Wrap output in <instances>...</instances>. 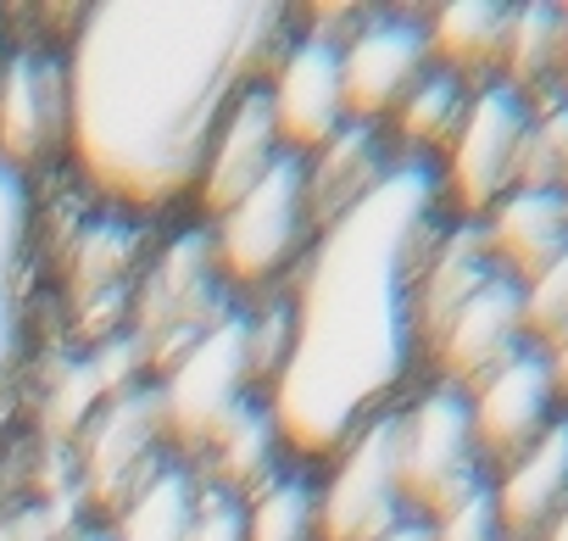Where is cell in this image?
Returning <instances> with one entry per match:
<instances>
[{"label":"cell","mask_w":568,"mask_h":541,"mask_svg":"<svg viewBox=\"0 0 568 541\" xmlns=\"http://www.w3.org/2000/svg\"><path fill=\"white\" fill-rule=\"evenodd\" d=\"M429 541H507L501 524H496V502H490V485L474 491L468 502H457L452 513L429 519Z\"/></svg>","instance_id":"31"},{"label":"cell","mask_w":568,"mask_h":541,"mask_svg":"<svg viewBox=\"0 0 568 541\" xmlns=\"http://www.w3.org/2000/svg\"><path fill=\"white\" fill-rule=\"evenodd\" d=\"M223 319L217 308V251L206 234H184L168 262L156 268V280L145 285L140 302V341L162 358L168 341H179V352H190L212 324Z\"/></svg>","instance_id":"13"},{"label":"cell","mask_w":568,"mask_h":541,"mask_svg":"<svg viewBox=\"0 0 568 541\" xmlns=\"http://www.w3.org/2000/svg\"><path fill=\"white\" fill-rule=\"evenodd\" d=\"M429 57L457 73L463 84H496L501 79V57H507V34H513V7L501 0H452L429 18Z\"/></svg>","instance_id":"21"},{"label":"cell","mask_w":568,"mask_h":541,"mask_svg":"<svg viewBox=\"0 0 568 541\" xmlns=\"http://www.w3.org/2000/svg\"><path fill=\"white\" fill-rule=\"evenodd\" d=\"M385 541H429V519H407V524H396Z\"/></svg>","instance_id":"34"},{"label":"cell","mask_w":568,"mask_h":541,"mask_svg":"<svg viewBox=\"0 0 568 541\" xmlns=\"http://www.w3.org/2000/svg\"><path fill=\"white\" fill-rule=\"evenodd\" d=\"M195 513V480L173 463L156 469V480L118 513V530L106 541H184Z\"/></svg>","instance_id":"25"},{"label":"cell","mask_w":568,"mask_h":541,"mask_svg":"<svg viewBox=\"0 0 568 541\" xmlns=\"http://www.w3.org/2000/svg\"><path fill=\"white\" fill-rule=\"evenodd\" d=\"M184 541H245V502L223 485H195V513Z\"/></svg>","instance_id":"30"},{"label":"cell","mask_w":568,"mask_h":541,"mask_svg":"<svg viewBox=\"0 0 568 541\" xmlns=\"http://www.w3.org/2000/svg\"><path fill=\"white\" fill-rule=\"evenodd\" d=\"M407 519L402 413H379L341 447V469L318 491V541H385Z\"/></svg>","instance_id":"4"},{"label":"cell","mask_w":568,"mask_h":541,"mask_svg":"<svg viewBox=\"0 0 568 541\" xmlns=\"http://www.w3.org/2000/svg\"><path fill=\"white\" fill-rule=\"evenodd\" d=\"M496 502V524L507 541H540L562 508H568V408L551 419V430L501 469V480L490 485Z\"/></svg>","instance_id":"16"},{"label":"cell","mask_w":568,"mask_h":541,"mask_svg":"<svg viewBox=\"0 0 568 541\" xmlns=\"http://www.w3.org/2000/svg\"><path fill=\"white\" fill-rule=\"evenodd\" d=\"M562 40H568V18L551 0H529L513 7V34H507V57H501V84H513L518 96H557L562 84Z\"/></svg>","instance_id":"22"},{"label":"cell","mask_w":568,"mask_h":541,"mask_svg":"<svg viewBox=\"0 0 568 541\" xmlns=\"http://www.w3.org/2000/svg\"><path fill=\"white\" fill-rule=\"evenodd\" d=\"M273 447H278V430H273V413H262V408H240L229 424H223V435L212 441V485H223V491H256V485H267L273 480Z\"/></svg>","instance_id":"23"},{"label":"cell","mask_w":568,"mask_h":541,"mask_svg":"<svg viewBox=\"0 0 568 541\" xmlns=\"http://www.w3.org/2000/svg\"><path fill=\"white\" fill-rule=\"evenodd\" d=\"M490 274H496V262H490V251H485L479 223H457L452 234H440V246H435V257H429V268H424V280H418V308H413V319H418V347H424V352H435V341L446 335V324L485 291Z\"/></svg>","instance_id":"18"},{"label":"cell","mask_w":568,"mask_h":541,"mask_svg":"<svg viewBox=\"0 0 568 541\" xmlns=\"http://www.w3.org/2000/svg\"><path fill=\"white\" fill-rule=\"evenodd\" d=\"M162 408L156 391H118L106 408L84 419L79 463H84V497L101 513H123L162 469Z\"/></svg>","instance_id":"8"},{"label":"cell","mask_w":568,"mask_h":541,"mask_svg":"<svg viewBox=\"0 0 568 541\" xmlns=\"http://www.w3.org/2000/svg\"><path fill=\"white\" fill-rule=\"evenodd\" d=\"M278 151L284 146H278L267 96L262 90H245L229 107V118H223L212 151H206V168H201V201H206V212L223 218L234 201H245L262 184V173L278 162Z\"/></svg>","instance_id":"17"},{"label":"cell","mask_w":568,"mask_h":541,"mask_svg":"<svg viewBox=\"0 0 568 541\" xmlns=\"http://www.w3.org/2000/svg\"><path fill=\"white\" fill-rule=\"evenodd\" d=\"M562 18H568V7H562ZM557 96H568V40H562V84H557Z\"/></svg>","instance_id":"36"},{"label":"cell","mask_w":568,"mask_h":541,"mask_svg":"<svg viewBox=\"0 0 568 541\" xmlns=\"http://www.w3.org/2000/svg\"><path fill=\"white\" fill-rule=\"evenodd\" d=\"M307 157L278 151V162L262 173V184L223 212V229L212 240L223 274L240 285H262L291 262L307 240Z\"/></svg>","instance_id":"5"},{"label":"cell","mask_w":568,"mask_h":541,"mask_svg":"<svg viewBox=\"0 0 568 541\" xmlns=\"http://www.w3.org/2000/svg\"><path fill=\"white\" fill-rule=\"evenodd\" d=\"M562 196H568V190H562Z\"/></svg>","instance_id":"38"},{"label":"cell","mask_w":568,"mask_h":541,"mask_svg":"<svg viewBox=\"0 0 568 541\" xmlns=\"http://www.w3.org/2000/svg\"><path fill=\"white\" fill-rule=\"evenodd\" d=\"M245 541H318V491L302 474H273L245 502Z\"/></svg>","instance_id":"26"},{"label":"cell","mask_w":568,"mask_h":541,"mask_svg":"<svg viewBox=\"0 0 568 541\" xmlns=\"http://www.w3.org/2000/svg\"><path fill=\"white\" fill-rule=\"evenodd\" d=\"M291 358V308H262V319H245V369L251 380H278Z\"/></svg>","instance_id":"29"},{"label":"cell","mask_w":568,"mask_h":541,"mask_svg":"<svg viewBox=\"0 0 568 541\" xmlns=\"http://www.w3.org/2000/svg\"><path fill=\"white\" fill-rule=\"evenodd\" d=\"M273 107V129L284 151H324L341 129H346V101H341V51L329 40H307L284 57L278 84L267 96Z\"/></svg>","instance_id":"14"},{"label":"cell","mask_w":568,"mask_h":541,"mask_svg":"<svg viewBox=\"0 0 568 541\" xmlns=\"http://www.w3.org/2000/svg\"><path fill=\"white\" fill-rule=\"evenodd\" d=\"M540 541H568V508H562V519H557V524H551Z\"/></svg>","instance_id":"35"},{"label":"cell","mask_w":568,"mask_h":541,"mask_svg":"<svg viewBox=\"0 0 568 541\" xmlns=\"http://www.w3.org/2000/svg\"><path fill=\"white\" fill-rule=\"evenodd\" d=\"M479 234H485L496 274H507L513 285H529L568 251V196L562 190H507L485 212Z\"/></svg>","instance_id":"15"},{"label":"cell","mask_w":568,"mask_h":541,"mask_svg":"<svg viewBox=\"0 0 568 541\" xmlns=\"http://www.w3.org/2000/svg\"><path fill=\"white\" fill-rule=\"evenodd\" d=\"M518 352H529L524 335V291L507 274H490L485 291L446 324V335L435 341L429 363L440 369V385L452 391H479L496 369H507Z\"/></svg>","instance_id":"11"},{"label":"cell","mask_w":568,"mask_h":541,"mask_svg":"<svg viewBox=\"0 0 568 541\" xmlns=\"http://www.w3.org/2000/svg\"><path fill=\"white\" fill-rule=\"evenodd\" d=\"M278 7L262 0H101L68 51V146L95 190L156 212L201 184L217 123L278 51Z\"/></svg>","instance_id":"1"},{"label":"cell","mask_w":568,"mask_h":541,"mask_svg":"<svg viewBox=\"0 0 568 541\" xmlns=\"http://www.w3.org/2000/svg\"><path fill=\"white\" fill-rule=\"evenodd\" d=\"M435 212L440 173L407 157L318 234L291 308V358L267 408L296 452H341L407 380L418 352V280L440 246Z\"/></svg>","instance_id":"2"},{"label":"cell","mask_w":568,"mask_h":541,"mask_svg":"<svg viewBox=\"0 0 568 541\" xmlns=\"http://www.w3.org/2000/svg\"><path fill=\"white\" fill-rule=\"evenodd\" d=\"M468 101H474V84H463L446 68H429L413 84V96L396 107V129L413 146H424V151H452V140H457V129L468 118Z\"/></svg>","instance_id":"24"},{"label":"cell","mask_w":568,"mask_h":541,"mask_svg":"<svg viewBox=\"0 0 568 541\" xmlns=\"http://www.w3.org/2000/svg\"><path fill=\"white\" fill-rule=\"evenodd\" d=\"M524 291V335L535 352H551L557 341H568V251L546 268V274H535Z\"/></svg>","instance_id":"28"},{"label":"cell","mask_w":568,"mask_h":541,"mask_svg":"<svg viewBox=\"0 0 568 541\" xmlns=\"http://www.w3.org/2000/svg\"><path fill=\"white\" fill-rule=\"evenodd\" d=\"M479 463L485 458H479L474 413L463 391L435 385L402 413V491L413 513L440 519L474 491H485L490 480Z\"/></svg>","instance_id":"3"},{"label":"cell","mask_w":568,"mask_h":541,"mask_svg":"<svg viewBox=\"0 0 568 541\" xmlns=\"http://www.w3.org/2000/svg\"><path fill=\"white\" fill-rule=\"evenodd\" d=\"M396 162L385 157L374 123H346L313 162H307V218L324 234L341 212H352Z\"/></svg>","instance_id":"19"},{"label":"cell","mask_w":568,"mask_h":541,"mask_svg":"<svg viewBox=\"0 0 568 541\" xmlns=\"http://www.w3.org/2000/svg\"><path fill=\"white\" fill-rule=\"evenodd\" d=\"M546 363H551V380H557V397L568 402V341H557V347L546 352Z\"/></svg>","instance_id":"33"},{"label":"cell","mask_w":568,"mask_h":541,"mask_svg":"<svg viewBox=\"0 0 568 541\" xmlns=\"http://www.w3.org/2000/svg\"><path fill=\"white\" fill-rule=\"evenodd\" d=\"M518 190H568V96H551L524 134Z\"/></svg>","instance_id":"27"},{"label":"cell","mask_w":568,"mask_h":541,"mask_svg":"<svg viewBox=\"0 0 568 541\" xmlns=\"http://www.w3.org/2000/svg\"><path fill=\"white\" fill-rule=\"evenodd\" d=\"M557 380H551V363L546 352H518L507 369H496L479 391H468V413H474V441H479V458L490 463H518L546 430L551 419L562 413L557 408Z\"/></svg>","instance_id":"10"},{"label":"cell","mask_w":568,"mask_h":541,"mask_svg":"<svg viewBox=\"0 0 568 541\" xmlns=\"http://www.w3.org/2000/svg\"><path fill=\"white\" fill-rule=\"evenodd\" d=\"M245 319L223 313L190 352H179L168 363V380L156 391L162 408V435L184 441V447H212L223 435V424L245 408Z\"/></svg>","instance_id":"6"},{"label":"cell","mask_w":568,"mask_h":541,"mask_svg":"<svg viewBox=\"0 0 568 541\" xmlns=\"http://www.w3.org/2000/svg\"><path fill=\"white\" fill-rule=\"evenodd\" d=\"M62 541H106V535H95V530H90V535H84V530H73V535H62Z\"/></svg>","instance_id":"37"},{"label":"cell","mask_w":568,"mask_h":541,"mask_svg":"<svg viewBox=\"0 0 568 541\" xmlns=\"http://www.w3.org/2000/svg\"><path fill=\"white\" fill-rule=\"evenodd\" d=\"M429 68H435V57H429L424 23H413V18L363 23L352 34V46L341 51V101H346L352 123L390 118Z\"/></svg>","instance_id":"9"},{"label":"cell","mask_w":568,"mask_h":541,"mask_svg":"<svg viewBox=\"0 0 568 541\" xmlns=\"http://www.w3.org/2000/svg\"><path fill=\"white\" fill-rule=\"evenodd\" d=\"M0 541H62V519L57 508H18L0 524Z\"/></svg>","instance_id":"32"},{"label":"cell","mask_w":568,"mask_h":541,"mask_svg":"<svg viewBox=\"0 0 568 541\" xmlns=\"http://www.w3.org/2000/svg\"><path fill=\"white\" fill-rule=\"evenodd\" d=\"M23 280H29V184L0 168V419L23 363Z\"/></svg>","instance_id":"20"},{"label":"cell","mask_w":568,"mask_h":541,"mask_svg":"<svg viewBox=\"0 0 568 541\" xmlns=\"http://www.w3.org/2000/svg\"><path fill=\"white\" fill-rule=\"evenodd\" d=\"M68 140V68L45 51L0 62V168H34Z\"/></svg>","instance_id":"12"},{"label":"cell","mask_w":568,"mask_h":541,"mask_svg":"<svg viewBox=\"0 0 568 541\" xmlns=\"http://www.w3.org/2000/svg\"><path fill=\"white\" fill-rule=\"evenodd\" d=\"M535 101L518 96L513 84H479L468 101V118L446 151V190L463 212L485 218L507 190H518V157L529 134Z\"/></svg>","instance_id":"7"}]
</instances>
